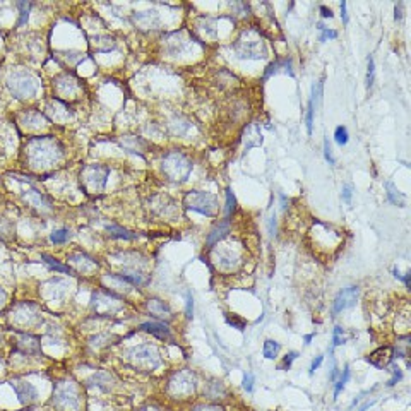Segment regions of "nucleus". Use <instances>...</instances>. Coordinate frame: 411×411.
<instances>
[{"mask_svg":"<svg viewBox=\"0 0 411 411\" xmlns=\"http://www.w3.org/2000/svg\"><path fill=\"white\" fill-rule=\"evenodd\" d=\"M26 163L31 170L45 171L55 166L64 158V148L51 135H36L27 141Z\"/></svg>","mask_w":411,"mask_h":411,"instance_id":"nucleus-1","label":"nucleus"},{"mask_svg":"<svg viewBox=\"0 0 411 411\" xmlns=\"http://www.w3.org/2000/svg\"><path fill=\"white\" fill-rule=\"evenodd\" d=\"M192 160L182 151H170L165 154L161 161V170L168 179L177 184H182L192 173Z\"/></svg>","mask_w":411,"mask_h":411,"instance_id":"nucleus-2","label":"nucleus"},{"mask_svg":"<svg viewBox=\"0 0 411 411\" xmlns=\"http://www.w3.org/2000/svg\"><path fill=\"white\" fill-rule=\"evenodd\" d=\"M122 357L125 362H129L134 368H141V370L153 372L154 368L161 365V357L158 349L151 346V344H139V346L125 349Z\"/></svg>","mask_w":411,"mask_h":411,"instance_id":"nucleus-3","label":"nucleus"},{"mask_svg":"<svg viewBox=\"0 0 411 411\" xmlns=\"http://www.w3.org/2000/svg\"><path fill=\"white\" fill-rule=\"evenodd\" d=\"M81 404V389L74 380H62L55 386L53 406L58 411H79Z\"/></svg>","mask_w":411,"mask_h":411,"instance_id":"nucleus-4","label":"nucleus"},{"mask_svg":"<svg viewBox=\"0 0 411 411\" xmlns=\"http://www.w3.org/2000/svg\"><path fill=\"white\" fill-rule=\"evenodd\" d=\"M237 55L240 58H252V60H259L264 58L268 50H266L264 40L262 36L259 35L255 30H247L240 35V38L235 41L233 45Z\"/></svg>","mask_w":411,"mask_h":411,"instance_id":"nucleus-5","label":"nucleus"},{"mask_svg":"<svg viewBox=\"0 0 411 411\" xmlns=\"http://www.w3.org/2000/svg\"><path fill=\"white\" fill-rule=\"evenodd\" d=\"M195 389H197V377H195V373L192 370H189V368L175 372L173 375L170 377L168 386H166V392L175 399L190 398L195 392Z\"/></svg>","mask_w":411,"mask_h":411,"instance_id":"nucleus-6","label":"nucleus"},{"mask_svg":"<svg viewBox=\"0 0 411 411\" xmlns=\"http://www.w3.org/2000/svg\"><path fill=\"white\" fill-rule=\"evenodd\" d=\"M110 177V168L103 165H87L81 171V189L86 194H100Z\"/></svg>","mask_w":411,"mask_h":411,"instance_id":"nucleus-7","label":"nucleus"},{"mask_svg":"<svg viewBox=\"0 0 411 411\" xmlns=\"http://www.w3.org/2000/svg\"><path fill=\"white\" fill-rule=\"evenodd\" d=\"M184 206L187 209H192L195 213H200L204 216H216L219 204L216 195L211 192H202V190H190L184 197Z\"/></svg>","mask_w":411,"mask_h":411,"instance_id":"nucleus-8","label":"nucleus"},{"mask_svg":"<svg viewBox=\"0 0 411 411\" xmlns=\"http://www.w3.org/2000/svg\"><path fill=\"white\" fill-rule=\"evenodd\" d=\"M7 87L17 100H30L38 93L40 84L30 72H12L7 77Z\"/></svg>","mask_w":411,"mask_h":411,"instance_id":"nucleus-9","label":"nucleus"},{"mask_svg":"<svg viewBox=\"0 0 411 411\" xmlns=\"http://www.w3.org/2000/svg\"><path fill=\"white\" fill-rule=\"evenodd\" d=\"M93 310L96 312L100 317H108L113 315L116 310L122 308V300L119 295L111 291H96L93 295Z\"/></svg>","mask_w":411,"mask_h":411,"instance_id":"nucleus-10","label":"nucleus"},{"mask_svg":"<svg viewBox=\"0 0 411 411\" xmlns=\"http://www.w3.org/2000/svg\"><path fill=\"white\" fill-rule=\"evenodd\" d=\"M41 320V312L40 307L35 305V303L24 302L16 305V308L12 310V322L19 328L26 329V328H33L35 324H38Z\"/></svg>","mask_w":411,"mask_h":411,"instance_id":"nucleus-11","label":"nucleus"},{"mask_svg":"<svg viewBox=\"0 0 411 411\" xmlns=\"http://www.w3.org/2000/svg\"><path fill=\"white\" fill-rule=\"evenodd\" d=\"M69 264L72 266V269L79 274H86V276H91L95 274L98 269H100V264L98 260L93 259L91 255L84 254V252H74V254L69 255Z\"/></svg>","mask_w":411,"mask_h":411,"instance_id":"nucleus-12","label":"nucleus"},{"mask_svg":"<svg viewBox=\"0 0 411 411\" xmlns=\"http://www.w3.org/2000/svg\"><path fill=\"white\" fill-rule=\"evenodd\" d=\"M16 351L26 357H40L41 355V339L30 333H17Z\"/></svg>","mask_w":411,"mask_h":411,"instance_id":"nucleus-13","label":"nucleus"},{"mask_svg":"<svg viewBox=\"0 0 411 411\" xmlns=\"http://www.w3.org/2000/svg\"><path fill=\"white\" fill-rule=\"evenodd\" d=\"M357 298H358V288L357 286L343 288L338 295H336L334 302H333V312L334 314H339V312L353 307L355 303H357Z\"/></svg>","mask_w":411,"mask_h":411,"instance_id":"nucleus-14","label":"nucleus"},{"mask_svg":"<svg viewBox=\"0 0 411 411\" xmlns=\"http://www.w3.org/2000/svg\"><path fill=\"white\" fill-rule=\"evenodd\" d=\"M53 87L62 98H69L79 93V81L74 76L64 74V76H60L53 81Z\"/></svg>","mask_w":411,"mask_h":411,"instance_id":"nucleus-15","label":"nucleus"},{"mask_svg":"<svg viewBox=\"0 0 411 411\" xmlns=\"http://www.w3.org/2000/svg\"><path fill=\"white\" fill-rule=\"evenodd\" d=\"M365 360L375 368H386L387 365H391L392 360H394V348L382 346L379 349H375V351H372Z\"/></svg>","mask_w":411,"mask_h":411,"instance_id":"nucleus-16","label":"nucleus"},{"mask_svg":"<svg viewBox=\"0 0 411 411\" xmlns=\"http://www.w3.org/2000/svg\"><path fill=\"white\" fill-rule=\"evenodd\" d=\"M214 262H216L218 269L225 271V273H230V271L237 269V266L240 264V255L231 249H223V250H218Z\"/></svg>","mask_w":411,"mask_h":411,"instance_id":"nucleus-17","label":"nucleus"},{"mask_svg":"<svg viewBox=\"0 0 411 411\" xmlns=\"http://www.w3.org/2000/svg\"><path fill=\"white\" fill-rule=\"evenodd\" d=\"M146 310L156 319L161 320H171L173 319V312H171L170 305L166 302L160 300V298H149L146 302Z\"/></svg>","mask_w":411,"mask_h":411,"instance_id":"nucleus-18","label":"nucleus"},{"mask_svg":"<svg viewBox=\"0 0 411 411\" xmlns=\"http://www.w3.org/2000/svg\"><path fill=\"white\" fill-rule=\"evenodd\" d=\"M101 281L111 293H115V291L116 293H129L130 289L134 288L132 284H130L125 278L120 276V274H105V276L101 278Z\"/></svg>","mask_w":411,"mask_h":411,"instance_id":"nucleus-19","label":"nucleus"},{"mask_svg":"<svg viewBox=\"0 0 411 411\" xmlns=\"http://www.w3.org/2000/svg\"><path fill=\"white\" fill-rule=\"evenodd\" d=\"M14 391H16L17 398L22 404H31L35 403L36 399H38V391H36V387L30 384V382H14L12 384Z\"/></svg>","mask_w":411,"mask_h":411,"instance_id":"nucleus-20","label":"nucleus"},{"mask_svg":"<svg viewBox=\"0 0 411 411\" xmlns=\"http://www.w3.org/2000/svg\"><path fill=\"white\" fill-rule=\"evenodd\" d=\"M141 329L144 333H149L158 339H163V341L171 339L170 328H168L165 322H144V324H141Z\"/></svg>","mask_w":411,"mask_h":411,"instance_id":"nucleus-21","label":"nucleus"},{"mask_svg":"<svg viewBox=\"0 0 411 411\" xmlns=\"http://www.w3.org/2000/svg\"><path fill=\"white\" fill-rule=\"evenodd\" d=\"M24 199L35 209H38L40 213H50L51 209H53V206H51L50 200L46 199L41 192H38V190H27V194H24Z\"/></svg>","mask_w":411,"mask_h":411,"instance_id":"nucleus-22","label":"nucleus"},{"mask_svg":"<svg viewBox=\"0 0 411 411\" xmlns=\"http://www.w3.org/2000/svg\"><path fill=\"white\" fill-rule=\"evenodd\" d=\"M226 233H230V221H228V218L223 219V221H219L218 225L213 228L211 233H209L208 238H206V244H208V247L219 244V240H221L223 237H226Z\"/></svg>","mask_w":411,"mask_h":411,"instance_id":"nucleus-23","label":"nucleus"},{"mask_svg":"<svg viewBox=\"0 0 411 411\" xmlns=\"http://www.w3.org/2000/svg\"><path fill=\"white\" fill-rule=\"evenodd\" d=\"M204 396L211 401H219L228 396V389L221 380H213L211 384H208V389L204 391Z\"/></svg>","mask_w":411,"mask_h":411,"instance_id":"nucleus-24","label":"nucleus"},{"mask_svg":"<svg viewBox=\"0 0 411 411\" xmlns=\"http://www.w3.org/2000/svg\"><path fill=\"white\" fill-rule=\"evenodd\" d=\"M111 382H113V375H110V373H106V372H98L86 380V386L87 387H100V389H110Z\"/></svg>","mask_w":411,"mask_h":411,"instance_id":"nucleus-25","label":"nucleus"},{"mask_svg":"<svg viewBox=\"0 0 411 411\" xmlns=\"http://www.w3.org/2000/svg\"><path fill=\"white\" fill-rule=\"evenodd\" d=\"M22 124L26 125L27 129H40L43 125L48 124V120L45 119V115H41L40 111H27V113L22 115Z\"/></svg>","mask_w":411,"mask_h":411,"instance_id":"nucleus-26","label":"nucleus"},{"mask_svg":"<svg viewBox=\"0 0 411 411\" xmlns=\"http://www.w3.org/2000/svg\"><path fill=\"white\" fill-rule=\"evenodd\" d=\"M120 276L127 279L132 286H142V284H146V281H148L146 276H144L141 271H137V269H127V268H125L122 273H120Z\"/></svg>","mask_w":411,"mask_h":411,"instance_id":"nucleus-27","label":"nucleus"},{"mask_svg":"<svg viewBox=\"0 0 411 411\" xmlns=\"http://www.w3.org/2000/svg\"><path fill=\"white\" fill-rule=\"evenodd\" d=\"M106 231L111 238H119V240H135L137 238V233H132L125 228L119 226V225H108L106 226Z\"/></svg>","mask_w":411,"mask_h":411,"instance_id":"nucleus-28","label":"nucleus"},{"mask_svg":"<svg viewBox=\"0 0 411 411\" xmlns=\"http://www.w3.org/2000/svg\"><path fill=\"white\" fill-rule=\"evenodd\" d=\"M124 148L130 149L132 153H139L142 154V148H146V141H142V139L139 137H134V135H127V137H124L122 141H120Z\"/></svg>","mask_w":411,"mask_h":411,"instance_id":"nucleus-29","label":"nucleus"},{"mask_svg":"<svg viewBox=\"0 0 411 411\" xmlns=\"http://www.w3.org/2000/svg\"><path fill=\"white\" fill-rule=\"evenodd\" d=\"M168 127H170V130H171V132H173L175 135H182V134H185L187 130H189L190 124L187 122L184 116H175V119H171V120H170Z\"/></svg>","mask_w":411,"mask_h":411,"instance_id":"nucleus-30","label":"nucleus"},{"mask_svg":"<svg viewBox=\"0 0 411 411\" xmlns=\"http://www.w3.org/2000/svg\"><path fill=\"white\" fill-rule=\"evenodd\" d=\"M41 260L48 266L50 269L57 271V273H62V274H71V268L65 264H60L57 259H53V257H50L48 254H41Z\"/></svg>","mask_w":411,"mask_h":411,"instance_id":"nucleus-31","label":"nucleus"},{"mask_svg":"<svg viewBox=\"0 0 411 411\" xmlns=\"http://www.w3.org/2000/svg\"><path fill=\"white\" fill-rule=\"evenodd\" d=\"M386 189H387V199H389L392 204L404 206V195L401 194L399 190L391 184V182H387V184H386Z\"/></svg>","mask_w":411,"mask_h":411,"instance_id":"nucleus-32","label":"nucleus"},{"mask_svg":"<svg viewBox=\"0 0 411 411\" xmlns=\"http://www.w3.org/2000/svg\"><path fill=\"white\" fill-rule=\"evenodd\" d=\"M278 353H279V343H276V341H273V339H268L264 343V348H262V355L268 360H274L278 357Z\"/></svg>","mask_w":411,"mask_h":411,"instance_id":"nucleus-33","label":"nucleus"},{"mask_svg":"<svg viewBox=\"0 0 411 411\" xmlns=\"http://www.w3.org/2000/svg\"><path fill=\"white\" fill-rule=\"evenodd\" d=\"M110 339H111L110 334H96V336H93V338L90 339V346L93 349H101V348L108 346Z\"/></svg>","mask_w":411,"mask_h":411,"instance_id":"nucleus-34","label":"nucleus"},{"mask_svg":"<svg viewBox=\"0 0 411 411\" xmlns=\"http://www.w3.org/2000/svg\"><path fill=\"white\" fill-rule=\"evenodd\" d=\"M71 238V231L69 230H65V228H62V230H55L53 233L50 235V240L53 242V244H65V242Z\"/></svg>","mask_w":411,"mask_h":411,"instance_id":"nucleus-35","label":"nucleus"},{"mask_svg":"<svg viewBox=\"0 0 411 411\" xmlns=\"http://www.w3.org/2000/svg\"><path fill=\"white\" fill-rule=\"evenodd\" d=\"M334 139H336V142H338L339 146H344V144L348 142V129L343 127V125L336 127V130H334Z\"/></svg>","mask_w":411,"mask_h":411,"instance_id":"nucleus-36","label":"nucleus"},{"mask_svg":"<svg viewBox=\"0 0 411 411\" xmlns=\"http://www.w3.org/2000/svg\"><path fill=\"white\" fill-rule=\"evenodd\" d=\"M225 319H226L228 324L231 326V328H235V329H238V331H244V328H245V320L238 319V315H235V314H226V315H225Z\"/></svg>","mask_w":411,"mask_h":411,"instance_id":"nucleus-37","label":"nucleus"},{"mask_svg":"<svg viewBox=\"0 0 411 411\" xmlns=\"http://www.w3.org/2000/svg\"><path fill=\"white\" fill-rule=\"evenodd\" d=\"M346 341V336H344V329L341 326H336L334 333H333V346H339Z\"/></svg>","mask_w":411,"mask_h":411,"instance_id":"nucleus-38","label":"nucleus"},{"mask_svg":"<svg viewBox=\"0 0 411 411\" xmlns=\"http://www.w3.org/2000/svg\"><path fill=\"white\" fill-rule=\"evenodd\" d=\"M373 81H375V64H373V58H368V67H367V87L370 90L373 86Z\"/></svg>","mask_w":411,"mask_h":411,"instance_id":"nucleus-39","label":"nucleus"},{"mask_svg":"<svg viewBox=\"0 0 411 411\" xmlns=\"http://www.w3.org/2000/svg\"><path fill=\"white\" fill-rule=\"evenodd\" d=\"M307 132L308 135L312 134V124H314V101H308V108H307Z\"/></svg>","mask_w":411,"mask_h":411,"instance_id":"nucleus-40","label":"nucleus"},{"mask_svg":"<svg viewBox=\"0 0 411 411\" xmlns=\"http://www.w3.org/2000/svg\"><path fill=\"white\" fill-rule=\"evenodd\" d=\"M235 204H237L235 195H233L231 190H226V218L231 216V213L235 211Z\"/></svg>","mask_w":411,"mask_h":411,"instance_id":"nucleus-41","label":"nucleus"},{"mask_svg":"<svg viewBox=\"0 0 411 411\" xmlns=\"http://www.w3.org/2000/svg\"><path fill=\"white\" fill-rule=\"evenodd\" d=\"M192 411H225V408L216 403H208V404H197Z\"/></svg>","mask_w":411,"mask_h":411,"instance_id":"nucleus-42","label":"nucleus"},{"mask_svg":"<svg viewBox=\"0 0 411 411\" xmlns=\"http://www.w3.org/2000/svg\"><path fill=\"white\" fill-rule=\"evenodd\" d=\"M324 158L329 165H334L336 163L334 156H333V149H331V144H329V139H324Z\"/></svg>","mask_w":411,"mask_h":411,"instance_id":"nucleus-43","label":"nucleus"},{"mask_svg":"<svg viewBox=\"0 0 411 411\" xmlns=\"http://www.w3.org/2000/svg\"><path fill=\"white\" fill-rule=\"evenodd\" d=\"M334 38H338V33H336L334 30H322V35H320V41H328V40H334Z\"/></svg>","mask_w":411,"mask_h":411,"instance_id":"nucleus-44","label":"nucleus"},{"mask_svg":"<svg viewBox=\"0 0 411 411\" xmlns=\"http://www.w3.org/2000/svg\"><path fill=\"white\" fill-rule=\"evenodd\" d=\"M298 357V353L297 351H289L286 357L283 358V365H281V368H289L291 367V363H293V360H295Z\"/></svg>","mask_w":411,"mask_h":411,"instance_id":"nucleus-45","label":"nucleus"},{"mask_svg":"<svg viewBox=\"0 0 411 411\" xmlns=\"http://www.w3.org/2000/svg\"><path fill=\"white\" fill-rule=\"evenodd\" d=\"M351 190H353V189H351V185H349V184L343 187V192H341V197H343V200H344V202H346V204L351 202V194H353Z\"/></svg>","mask_w":411,"mask_h":411,"instance_id":"nucleus-46","label":"nucleus"},{"mask_svg":"<svg viewBox=\"0 0 411 411\" xmlns=\"http://www.w3.org/2000/svg\"><path fill=\"white\" fill-rule=\"evenodd\" d=\"M244 389L247 392H252V389H254V375L252 373H247L244 377Z\"/></svg>","mask_w":411,"mask_h":411,"instance_id":"nucleus-47","label":"nucleus"},{"mask_svg":"<svg viewBox=\"0 0 411 411\" xmlns=\"http://www.w3.org/2000/svg\"><path fill=\"white\" fill-rule=\"evenodd\" d=\"M401 377H403V372H401L398 367H394V368H392V379L389 380V384H387V386H389V387L396 386V382L401 380Z\"/></svg>","mask_w":411,"mask_h":411,"instance_id":"nucleus-48","label":"nucleus"},{"mask_svg":"<svg viewBox=\"0 0 411 411\" xmlns=\"http://www.w3.org/2000/svg\"><path fill=\"white\" fill-rule=\"evenodd\" d=\"M21 21H19V24H24V22L27 21V16H30V6L27 4H21Z\"/></svg>","mask_w":411,"mask_h":411,"instance_id":"nucleus-49","label":"nucleus"},{"mask_svg":"<svg viewBox=\"0 0 411 411\" xmlns=\"http://www.w3.org/2000/svg\"><path fill=\"white\" fill-rule=\"evenodd\" d=\"M322 360H324V357H322V355H319V357H317V358L314 360V362H312V365H310V375H312V373H314V372L317 370V368L320 367Z\"/></svg>","mask_w":411,"mask_h":411,"instance_id":"nucleus-50","label":"nucleus"},{"mask_svg":"<svg viewBox=\"0 0 411 411\" xmlns=\"http://www.w3.org/2000/svg\"><path fill=\"white\" fill-rule=\"evenodd\" d=\"M348 380H349V367L346 365V367H344V370H343V375H341V379H339L338 382H339V384H343V386H344Z\"/></svg>","mask_w":411,"mask_h":411,"instance_id":"nucleus-51","label":"nucleus"},{"mask_svg":"<svg viewBox=\"0 0 411 411\" xmlns=\"http://www.w3.org/2000/svg\"><path fill=\"white\" fill-rule=\"evenodd\" d=\"M137 411H163V409L156 404H146V406H141Z\"/></svg>","mask_w":411,"mask_h":411,"instance_id":"nucleus-52","label":"nucleus"},{"mask_svg":"<svg viewBox=\"0 0 411 411\" xmlns=\"http://www.w3.org/2000/svg\"><path fill=\"white\" fill-rule=\"evenodd\" d=\"M341 17H343V22L346 24L348 22V14H346V2H341Z\"/></svg>","mask_w":411,"mask_h":411,"instance_id":"nucleus-53","label":"nucleus"},{"mask_svg":"<svg viewBox=\"0 0 411 411\" xmlns=\"http://www.w3.org/2000/svg\"><path fill=\"white\" fill-rule=\"evenodd\" d=\"M192 307H194V303H192V297H187V315L189 317H192Z\"/></svg>","mask_w":411,"mask_h":411,"instance_id":"nucleus-54","label":"nucleus"},{"mask_svg":"<svg viewBox=\"0 0 411 411\" xmlns=\"http://www.w3.org/2000/svg\"><path fill=\"white\" fill-rule=\"evenodd\" d=\"M320 12H322V17H326V19H328V17H329V19L333 17V11H331V9H328L326 6L320 7Z\"/></svg>","mask_w":411,"mask_h":411,"instance_id":"nucleus-55","label":"nucleus"},{"mask_svg":"<svg viewBox=\"0 0 411 411\" xmlns=\"http://www.w3.org/2000/svg\"><path fill=\"white\" fill-rule=\"evenodd\" d=\"M6 302H7V295H6V291H4V289L0 288V308L6 305Z\"/></svg>","mask_w":411,"mask_h":411,"instance_id":"nucleus-56","label":"nucleus"},{"mask_svg":"<svg viewBox=\"0 0 411 411\" xmlns=\"http://www.w3.org/2000/svg\"><path fill=\"white\" fill-rule=\"evenodd\" d=\"M312 338H314V336H312V334H308V336H305V344H310V341H312Z\"/></svg>","mask_w":411,"mask_h":411,"instance_id":"nucleus-57","label":"nucleus"}]
</instances>
